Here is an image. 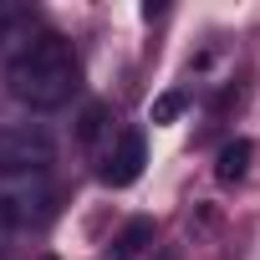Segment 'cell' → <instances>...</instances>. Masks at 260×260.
<instances>
[{"label": "cell", "mask_w": 260, "mask_h": 260, "mask_svg": "<svg viewBox=\"0 0 260 260\" xmlns=\"http://www.w3.org/2000/svg\"><path fill=\"white\" fill-rule=\"evenodd\" d=\"M51 214V189L41 179H0V219L11 224H41Z\"/></svg>", "instance_id": "cell-3"}, {"label": "cell", "mask_w": 260, "mask_h": 260, "mask_svg": "<svg viewBox=\"0 0 260 260\" xmlns=\"http://www.w3.org/2000/svg\"><path fill=\"white\" fill-rule=\"evenodd\" d=\"M148 240H153V219H127V224H122V235L107 245V260H133Z\"/></svg>", "instance_id": "cell-5"}, {"label": "cell", "mask_w": 260, "mask_h": 260, "mask_svg": "<svg viewBox=\"0 0 260 260\" xmlns=\"http://www.w3.org/2000/svg\"><path fill=\"white\" fill-rule=\"evenodd\" d=\"M6 87H11V97H16L21 107H31V112H56V107H67L72 92H77V51H72V41L56 36V31L31 36V41L16 51V61H11V72H6Z\"/></svg>", "instance_id": "cell-1"}, {"label": "cell", "mask_w": 260, "mask_h": 260, "mask_svg": "<svg viewBox=\"0 0 260 260\" xmlns=\"http://www.w3.org/2000/svg\"><path fill=\"white\" fill-rule=\"evenodd\" d=\"M245 164H250V143H230V148L219 153V179H240Z\"/></svg>", "instance_id": "cell-6"}, {"label": "cell", "mask_w": 260, "mask_h": 260, "mask_svg": "<svg viewBox=\"0 0 260 260\" xmlns=\"http://www.w3.org/2000/svg\"><path fill=\"white\" fill-rule=\"evenodd\" d=\"M143 164H148V148H143V133H122L117 138V148H107V164H102V179L107 184H133L138 174H143Z\"/></svg>", "instance_id": "cell-4"}, {"label": "cell", "mask_w": 260, "mask_h": 260, "mask_svg": "<svg viewBox=\"0 0 260 260\" xmlns=\"http://www.w3.org/2000/svg\"><path fill=\"white\" fill-rule=\"evenodd\" d=\"M46 260H51V255H46Z\"/></svg>", "instance_id": "cell-9"}, {"label": "cell", "mask_w": 260, "mask_h": 260, "mask_svg": "<svg viewBox=\"0 0 260 260\" xmlns=\"http://www.w3.org/2000/svg\"><path fill=\"white\" fill-rule=\"evenodd\" d=\"M11 26H16V11L0 6V41H11Z\"/></svg>", "instance_id": "cell-8"}, {"label": "cell", "mask_w": 260, "mask_h": 260, "mask_svg": "<svg viewBox=\"0 0 260 260\" xmlns=\"http://www.w3.org/2000/svg\"><path fill=\"white\" fill-rule=\"evenodd\" d=\"M179 107H184V97H179V92L158 97V102H153V122H169V117H179Z\"/></svg>", "instance_id": "cell-7"}, {"label": "cell", "mask_w": 260, "mask_h": 260, "mask_svg": "<svg viewBox=\"0 0 260 260\" xmlns=\"http://www.w3.org/2000/svg\"><path fill=\"white\" fill-rule=\"evenodd\" d=\"M56 164V143L36 122H11L0 127V179H46Z\"/></svg>", "instance_id": "cell-2"}]
</instances>
